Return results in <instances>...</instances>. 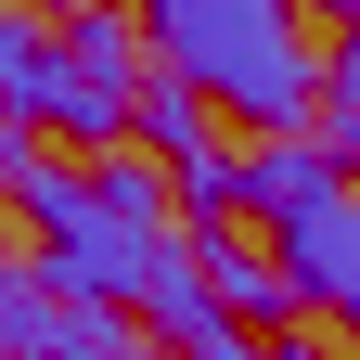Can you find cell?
Here are the masks:
<instances>
[{"label": "cell", "instance_id": "5", "mask_svg": "<svg viewBox=\"0 0 360 360\" xmlns=\"http://www.w3.org/2000/svg\"><path fill=\"white\" fill-rule=\"evenodd\" d=\"M193 270H206V296L232 309V322H270V309H296L283 257H270V245H245V232H193Z\"/></svg>", "mask_w": 360, "mask_h": 360}, {"label": "cell", "instance_id": "4", "mask_svg": "<svg viewBox=\"0 0 360 360\" xmlns=\"http://www.w3.org/2000/svg\"><path fill=\"white\" fill-rule=\"evenodd\" d=\"M142 309H155V335H167L180 360H257V347H245V322H232V309L206 296V270H193V245H180V270H167V283H155Z\"/></svg>", "mask_w": 360, "mask_h": 360}, {"label": "cell", "instance_id": "7", "mask_svg": "<svg viewBox=\"0 0 360 360\" xmlns=\"http://www.w3.org/2000/svg\"><path fill=\"white\" fill-rule=\"evenodd\" d=\"M257 360H347V347H322V335H283V347H257Z\"/></svg>", "mask_w": 360, "mask_h": 360}, {"label": "cell", "instance_id": "1", "mask_svg": "<svg viewBox=\"0 0 360 360\" xmlns=\"http://www.w3.org/2000/svg\"><path fill=\"white\" fill-rule=\"evenodd\" d=\"M322 26L270 13V0H167L155 13V77L232 103L257 142H322Z\"/></svg>", "mask_w": 360, "mask_h": 360}, {"label": "cell", "instance_id": "3", "mask_svg": "<svg viewBox=\"0 0 360 360\" xmlns=\"http://www.w3.org/2000/svg\"><path fill=\"white\" fill-rule=\"evenodd\" d=\"M270 257H283L296 309H335V322H360V180L309 193L296 219H270Z\"/></svg>", "mask_w": 360, "mask_h": 360}, {"label": "cell", "instance_id": "2", "mask_svg": "<svg viewBox=\"0 0 360 360\" xmlns=\"http://www.w3.org/2000/svg\"><path fill=\"white\" fill-rule=\"evenodd\" d=\"M0 347L13 360H142V335L116 309H77L39 257H13V283H0Z\"/></svg>", "mask_w": 360, "mask_h": 360}, {"label": "cell", "instance_id": "6", "mask_svg": "<svg viewBox=\"0 0 360 360\" xmlns=\"http://www.w3.org/2000/svg\"><path fill=\"white\" fill-rule=\"evenodd\" d=\"M335 180H347V167H335L322 142H257V155H245V219H296L309 193H335Z\"/></svg>", "mask_w": 360, "mask_h": 360}]
</instances>
